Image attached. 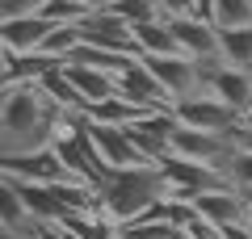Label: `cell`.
Wrapping results in <instances>:
<instances>
[{"instance_id":"obj_1","label":"cell","mask_w":252,"mask_h":239,"mask_svg":"<svg viewBox=\"0 0 252 239\" xmlns=\"http://www.w3.org/2000/svg\"><path fill=\"white\" fill-rule=\"evenodd\" d=\"M76 109L55 105L38 80H4L0 84V155L51 147L72 122Z\"/></svg>"},{"instance_id":"obj_2","label":"cell","mask_w":252,"mask_h":239,"mask_svg":"<svg viewBox=\"0 0 252 239\" xmlns=\"http://www.w3.org/2000/svg\"><path fill=\"white\" fill-rule=\"evenodd\" d=\"M168 197V180H164L160 164H135V168H109L105 180L97 185V214L109 218L114 227L139 218L147 206Z\"/></svg>"},{"instance_id":"obj_3","label":"cell","mask_w":252,"mask_h":239,"mask_svg":"<svg viewBox=\"0 0 252 239\" xmlns=\"http://www.w3.org/2000/svg\"><path fill=\"white\" fill-rule=\"evenodd\" d=\"M17 193L30 222H63L67 214L97 210V189L89 180H17Z\"/></svg>"},{"instance_id":"obj_4","label":"cell","mask_w":252,"mask_h":239,"mask_svg":"<svg viewBox=\"0 0 252 239\" xmlns=\"http://www.w3.org/2000/svg\"><path fill=\"white\" fill-rule=\"evenodd\" d=\"M156 164H160L164 180H168V193H172V197H185V202H193V197H198V193H206V189L227 185V177H223L219 168H210V164H198V159L160 155Z\"/></svg>"},{"instance_id":"obj_5","label":"cell","mask_w":252,"mask_h":239,"mask_svg":"<svg viewBox=\"0 0 252 239\" xmlns=\"http://www.w3.org/2000/svg\"><path fill=\"white\" fill-rule=\"evenodd\" d=\"M76 34H80V46L135 55V34H130V26H126L114 9H89L80 21H76Z\"/></svg>"},{"instance_id":"obj_6","label":"cell","mask_w":252,"mask_h":239,"mask_svg":"<svg viewBox=\"0 0 252 239\" xmlns=\"http://www.w3.org/2000/svg\"><path fill=\"white\" fill-rule=\"evenodd\" d=\"M172 114H177L181 126H198V130H215V134L231 130V126L244 118L240 109H231L227 101H219L210 89L193 92V97H181L177 105H172Z\"/></svg>"},{"instance_id":"obj_7","label":"cell","mask_w":252,"mask_h":239,"mask_svg":"<svg viewBox=\"0 0 252 239\" xmlns=\"http://www.w3.org/2000/svg\"><path fill=\"white\" fill-rule=\"evenodd\" d=\"M168 155H181V159H198V164H210V168L223 172L227 155H231V143L227 134H215V130H198V126H181L168 134Z\"/></svg>"},{"instance_id":"obj_8","label":"cell","mask_w":252,"mask_h":239,"mask_svg":"<svg viewBox=\"0 0 252 239\" xmlns=\"http://www.w3.org/2000/svg\"><path fill=\"white\" fill-rule=\"evenodd\" d=\"M84 130H89V139H93V147H97V155H101L105 168H135V164H152V159L135 147V139H130L126 126H109V122H93V118H84Z\"/></svg>"},{"instance_id":"obj_9","label":"cell","mask_w":252,"mask_h":239,"mask_svg":"<svg viewBox=\"0 0 252 239\" xmlns=\"http://www.w3.org/2000/svg\"><path fill=\"white\" fill-rule=\"evenodd\" d=\"M0 172H9L13 180H76L59 159L55 143L38 151H21V155H0Z\"/></svg>"},{"instance_id":"obj_10","label":"cell","mask_w":252,"mask_h":239,"mask_svg":"<svg viewBox=\"0 0 252 239\" xmlns=\"http://www.w3.org/2000/svg\"><path fill=\"white\" fill-rule=\"evenodd\" d=\"M168 30H172V38H177L181 55H189V59H198V63L219 59V30H215V21L185 13V17H168Z\"/></svg>"},{"instance_id":"obj_11","label":"cell","mask_w":252,"mask_h":239,"mask_svg":"<svg viewBox=\"0 0 252 239\" xmlns=\"http://www.w3.org/2000/svg\"><path fill=\"white\" fill-rule=\"evenodd\" d=\"M118 97H126V101H135V105H143V109H172V97L156 84V76L139 63V55L130 63H126L122 71H118Z\"/></svg>"},{"instance_id":"obj_12","label":"cell","mask_w":252,"mask_h":239,"mask_svg":"<svg viewBox=\"0 0 252 239\" xmlns=\"http://www.w3.org/2000/svg\"><path fill=\"white\" fill-rule=\"evenodd\" d=\"M130 130V139H135V147L143 151L147 159H160V155H168V134L177 130V114L172 109H152V114H143V118H135V122L126 126Z\"/></svg>"},{"instance_id":"obj_13","label":"cell","mask_w":252,"mask_h":239,"mask_svg":"<svg viewBox=\"0 0 252 239\" xmlns=\"http://www.w3.org/2000/svg\"><path fill=\"white\" fill-rule=\"evenodd\" d=\"M206 89L215 92L219 101H227L231 109H240V114H248V105H252V71H244V67H227L223 59L210 67V76H206Z\"/></svg>"},{"instance_id":"obj_14","label":"cell","mask_w":252,"mask_h":239,"mask_svg":"<svg viewBox=\"0 0 252 239\" xmlns=\"http://www.w3.org/2000/svg\"><path fill=\"white\" fill-rule=\"evenodd\" d=\"M51 21L38 17V13H30V17H4L0 21V46L9 55H26V51H38L42 46V38L51 34Z\"/></svg>"},{"instance_id":"obj_15","label":"cell","mask_w":252,"mask_h":239,"mask_svg":"<svg viewBox=\"0 0 252 239\" xmlns=\"http://www.w3.org/2000/svg\"><path fill=\"white\" fill-rule=\"evenodd\" d=\"M63 76L72 80V89L80 92L84 109L118 92V76H114V71H101V67H93V63H72V59H67V63H63Z\"/></svg>"},{"instance_id":"obj_16","label":"cell","mask_w":252,"mask_h":239,"mask_svg":"<svg viewBox=\"0 0 252 239\" xmlns=\"http://www.w3.org/2000/svg\"><path fill=\"white\" fill-rule=\"evenodd\" d=\"M219 59L227 67L252 71V26H227L219 30Z\"/></svg>"},{"instance_id":"obj_17","label":"cell","mask_w":252,"mask_h":239,"mask_svg":"<svg viewBox=\"0 0 252 239\" xmlns=\"http://www.w3.org/2000/svg\"><path fill=\"white\" fill-rule=\"evenodd\" d=\"M135 34V55H177V38H172L168 21H143V26H130Z\"/></svg>"},{"instance_id":"obj_18","label":"cell","mask_w":252,"mask_h":239,"mask_svg":"<svg viewBox=\"0 0 252 239\" xmlns=\"http://www.w3.org/2000/svg\"><path fill=\"white\" fill-rule=\"evenodd\" d=\"M143 114H152V109H143V105H135V101L118 97V92L84 109V118H93V122H109V126H130L135 118H143Z\"/></svg>"},{"instance_id":"obj_19","label":"cell","mask_w":252,"mask_h":239,"mask_svg":"<svg viewBox=\"0 0 252 239\" xmlns=\"http://www.w3.org/2000/svg\"><path fill=\"white\" fill-rule=\"evenodd\" d=\"M51 67H59V59H51V55H42V51H26V55L4 51V80H38ZM4 80H0V84H4Z\"/></svg>"},{"instance_id":"obj_20","label":"cell","mask_w":252,"mask_h":239,"mask_svg":"<svg viewBox=\"0 0 252 239\" xmlns=\"http://www.w3.org/2000/svg\"><path fill=\"white\" fill-rule=\"evenodd\" d=\"M0 227H17V231H30V214H26V202L17 193V180L0 172Z\"/></svg>"},{"instance_id":"obj_21","label":"cell","mask_w":252,"mask_h":239,"mask_svg":"<svg viewBox=\"0 0 252 239\" xmlns=\"http://www.w3.org/2000/svg\"><path fill=\"white\" fill-rule=\"evenodd\" d=\"M38 84H42V92L55 101V105H63V109H76V114H84V101H80V92L72 89V80L63 76V63H59V67H51L46 76H38Z\"/></svg>"},{"instance_id":"obj_22","label":"cell","mask_w":252,"mask_h":239,"mask_svg":"<svg viewBox=\"0 0 252 239\" xmlns=\"http://www.w3.org/2000/svg\"><path fill=\"white\" fill-rule=\"evenodd\" d=\"M210 21H215V30L252 26V0H210Z\"/></svg>"},{"instance_id":"obj_23","label":"cell","mask_w":252,"mask_h":239,"mask_svg":"<svg viewBox=\"0 0 252 239\" xmlns=\"http://www.w3.org/2000/svg\"><path fill=\"white\" fill-rule=\"evenodd\" d=\"M105 9H114L126 26H143V21H160L164 17L156 0H109ZM164 21H168V17H164Z\"/></svg>"},{"instance_id":"obj_24","label":"cell","mask_w":252,"mask_h":239,"mask_svg":"<svg viewBox=\"0 0 252 239\" xmlns=\"http://www.w3.org/2000/svg\"><path fill=\"white\" fill-rule=\"evenodd\" d=\"M76 46H80V34H76V26H55L51 34L42 38V46H38V51L51 55V59H59V63H67V59L76 55Z\"/></svg>"},{"instance_id":"obj_25","label":"cell","mask_w":252,"mask_h":239,"mask_svg":"<svg viewBox=\"0 0 252 239\" xmlns=\"http://www.w3.org/2000/svg\"><path fill=\"white\" fill-rule=\"evenodd\" d=\"M177 235V227L164 218H130L118 227V239H172Z\"/></svg>"},{"instance_id":"obj_26","label":"cell","mask_w":252,"mask_h":239,"mask_svg":"<svg viewBox=\"0 0 252 239\" xmlns=\"http://www.w3.org/2000/svg\"><path fill=\"white\" fill-rule=\"evenodd\" d=\"M84 13H89L84 0H46L42 9H38V17H46L51 26H76Z\"/></svg>"},{"instance_id":"obj_27","label":"cell","mask_w":252,"mask_h":239,"mask_svg":"<svg viewBox=\"0 0 252 239\" xmlns=\"http://www.w3.org/2000/svg\"><path fill=\"white\" fill-rule=\"evenodd\" d=\"M223 177H227V185L252 193V151L231 147V155H227V164H223Z\"/></svg>"},{"instance_id":"obj_28","label":"cell","mask_w":252,"mask_h":239,"mask_svg":"<svg viewBox=\"0 0 252 239\" xmlns=\"http://www.w3.org/2000/svg\"><path fill=\"white\" fill-rule=\"evenodd\" d=\"M46 0H0V21L4 17H30V13H38Z\"/></svg>"},{"instance_id":"obj_29","label":"cell","mask_w":252,"mask_h":239,"mask_svg":"<svg viewBox=\"0 0 252 239\" xmlns=\"http://www.w3.org/2000/svg\"><path fill=\"white\" fill-rule=\"evenodd\" d=\"M223 134H227V143H231V147L252 151V122H248V118H240V122H235L231 130H223Z\"/></svg>"},{"instance_id":"obj_30","label":"cell","mask_w":252,"mask_h":239,"mask_svg":"<svg viewBox=\"0 0 252 239\" xmlns=\"http://www.w3.org/2000/svg\"><path fill=\"white\" fill-rule=\"evenodd\" d=\"M26 239H67V231H63V222H30Z\"/></svg>"},{"instance_id":"obj_31","label":"cell","mask_w":252,"mask_h":239,"mask_svg":"<svg viewBox=\"0 0 252 239\" xmlns=\"http://www.w3.org/2000/svg\"><path fill=\"white\" fill-rule=\"evenodd\" d=\"M160 4L164 17H185V13H193V0H156Z\"/></svg>"},{"instance_id":"obj_32","label":"cell","mask_w":252,"mask_h":239,"mask_svg":"<svg viewBox=\"0 0 252 239\" xmlns=\"http://www.w3.org/2000/svg\"><path fill=\"white\" fill-rule=\"evenodd\" d=\"M219 235L223 239H252V227L248 222H231V227H219Z\"/></svg>"},{"instance_id":"obj_33","label":"cell","mask_w":252,"mask_h":239,"mask_svg":"<svg viewBox=\"0 0 252 239\" xmlns=\"http://www.w3.org/2000/svg\"><path fill=\"white\" fill-rule=\"evenodd\" d=\"M0 239H26V231H17V227H0Z\"/></svg>"},{"instance_id":"obj_34","label":"cell","mask_w":252,"mask_h":239,"mask_svg":"<svg viewBox=\"0 0 252 239\" xmlns=\"http://www.w3.org/2000/svg\"><path fill=\"white\" fill-rule=\"evenodd\" d=\"M84 4H89V9H105L109 0H84Z\"/></svg>"},{"instance_id":"obj_35","label":"cell","mask_w":252,"mask_h":239,"mask_svg":"<svg viewBox=\"0 0 252 239\" xmlns=\"http://www.w3.org/2000/svg\"><path fill=\"white\" fill-rule=\"evenodd\" d=\"M0 80H4V46H0Z\"/></svg>"},{"instance_id":"obj_36","label":"cell","mask_w":252,"mask_h":239,"mask_svg":"<svg viewBox=\"0 0 252 239\" xmlns=\"http://www.w3.org/2000/svg\"><path fill=\"white\" fill-rule=\"evenodd\" d=\"M244 118H248V122H252V105H248V114H244Z\"/></svg>"},{"instance_id":"obj_37","label":"cell","mask_w":252,"mask_h":239,"mask_svg":"<svg viewBox=\"0 0 252 239\" xmlns=\"http://www.w3.org/2000/svg\"><path fill=\"white\" fill-rule=\"evenodd\" d=\"M248 227H252V222H248Z\"/></svg>"},{"instance_id":"obj_38","label":"cell","mask_w":252,"mask_h":239,"mask_svg":"<svg viewBox=\"0 0 252 239\" xmlns=\"http://www.w3.org/2000/svg\"><path fill=\"white\" fill-rule=\"evenodd\" d=\"M248 197H252V193H248Z\"/></svg>"}]
</instances>
